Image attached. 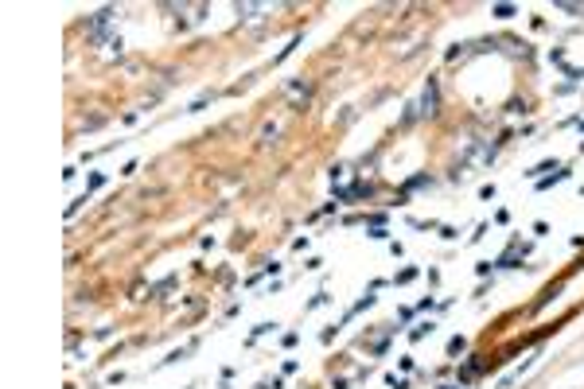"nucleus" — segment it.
I'll use <instances>...</instances> for the list:
<instances>
[{
  "label": "nucleus",
  "mask_w": 584,
  "mask_h": 389,
  "mask_svg": "<svg viewBox=\"0 0 584 389\" xmlns=\"http://www.w3.org/2000/svg\"><path fill=\"white\" fill-rule=\"evenodd\" d=\"M495 16H499V20H510V16H514V8H510V4H499V8H495Z\"/></svg>",
  "instance_id": "f257e3e1"
}]
</instances>
